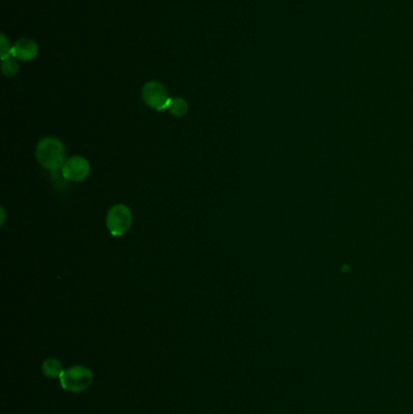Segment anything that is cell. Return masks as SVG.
<instances>
[{
	"mask_svg": "<svg viewBox=\"0 0 413 414\" xmlns=\"http://www.w3.org/2000/svg\"><path fill=\"white\" fill-rule=\"evenodd\" d=\"M168 110L173 116H184L188 112V103L181 97H175L170 101Z\"/></svg>",
	"mask_w": 413,
	"mask_h": 414,
	"instance_id": "8",
	"label": "cell"
},
{
	"mask_svg": "<svg viewBox=\"0 0 413 414\" xmlns=\"http://www.w3.org/2000/svg\"><path fill=\"white\" fill-rule=\"evenodd\" d=\"M38 53L39 47L37 42L32 39H21L11 49L10 56L21 61H32L37 57Z\"/></svg>",
	"mask_w": 413,
	"mask_h": 414,
	"instance_id": "6",
	"label": "cell"
},
{
	"mask_svg": "<svg viewBox=\"0 0 413 414\" xmlns=\"http://www.w3.org/2000/svg\"><path fill=\"white\" fill-rule=\"evenodd\" d=\"M36 157L38 163L40 164L42 168L50 171H56L58 168H62L64 163L67 161L66 147L62 142L55 137H45L38 143Z\"/></svg>",
	"mask_w": 413,
	"mask_h": 414,
	"instance_id": "1",
	"label": "cell"
},
{
	"mask_svg": "<svg viewBox=\"0 0 413 414\" xmlns=\"http://www.w3.org/2000/svg\"><path fill=\"white\" fill-rule=\"evenodd\" d=\"M42 371L44 376H47L50 379H58V378L60 379L64 368H63L62 362L53 357V359H47L45 361L42 362Z\"/></svg>",
	"mask_w": 413,
	"mask_h": 414,
	"instance_id": "7",
	"label": "cell"
},
{
	"mask_svg": "<svg viewBox=\"0 0 413 414\" xmlns=\"http://www.w3.org/2000/svg\"><path fill=\"white\" fill-rule=\"evenodd\" d=\"M3 64L1 69L3 73L5 74L6 77H15L16 74L18 73V64L16 62L12 56H8L5 58H1Z\"/></svg>",
	"mask_w": 413,
	"mask_h": 414,
	"instance_id": "9",
	"label": "cell"
},
{
	"mask_svg": "<svg viewBox=\"0 0 413 414\" xmlns=\"http://www.w3.org/2000/svg\"><path fill=\"white\" fill-rule=\"evenodd\" d=\"M107 228L113 236H123L132 226V212L124 204H116L110 207L107 214Z\"/></svg>",
	"mask_w": 413,
	"mask_h": 414,
	"instance_id": "3",
	"label": "cell"
},
{
	"mask_svg": "<svg viewBox=\"0 0 413 414\" xmlns=\"http://www.w3.org/2000/svg\"><path fill=\"white\" fill-rule=\"evenodd\" d=\"M90 163L84 157H72L64 163L61 172L69 182H82L90 174Z\"/></svg>",
	"mask_w": 413,
	"mask_h": 414,
	"instance_id": "5",
	"label": "cell"
},
{
	"mask_svg": "<svg viewBox=\"0 0 413 414\" xmlns=\"http://www.w3.org/2000/svg\"><path fill=\"white\" fill-rule=\"evenodd\" d=\"M11 49H12V47H10V44L8 42L5 36L1 34V58H5L8 57V56H10Z\"/></svg>",
	"mask_w": 413,
	"mask_h": 414,
	"instance_id": "10",
	"label": "cell"
},
{
	"mask_svg": "<svg viewBox=\"0 0 413 414\" xmlns=\"http://www.w3.org/2000/svg\"><path fill=\"white\" fill-rule=\"evenodd\" d=\"M92 382V372L85 366H73L64 370L62 376L60 377L61 387L68 393H83L91 387Z\"/></svg>",
	"mask_w": 413,
	"mask_h": 414,
	"instance_id": "2",
	"label": "cell"
},
{
	"mask_svg": "<svg viewBox=\"0 0 413 414\" xmlns=\"http://www.w3.org/2000/svg\"><path fill=\"white\" fill-rule=\"evenodd\" d=\"M142 97L149 108L158 112L168 109L171 101L168 90L159 81L147 83L142 90Z\"/></svg>",
	"mask_w": 413,
	"mask_h": 414,
	"instance_id": "4",
	"label": "cell"
}]
</instances>
